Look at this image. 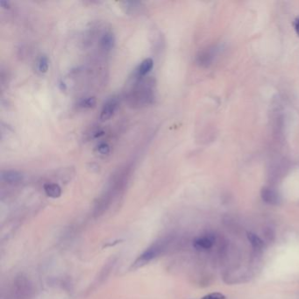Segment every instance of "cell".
I'll list each match as a JSON object with an SVG mask.
<instances>
[{"label":"cell","mask_w":299,"mask_h":299,"mask_svg":"<svg viewBox=\"0 0 299 299\" xmlns=\"http://www.w3.org/2000/svg\"><path fill=\"white\" fill-rule=\"evenodd\" d=\"M165 243L166 242H165L164 240H161V241H157V242L153 243L152 246H150L137 259V261L135 262V265L140 267V266L147 264V263L151 262L153 259L156 258L158 255H160L161 254V252L164 250Z\"/></svg>","instance_id":"6da1fadb"},{"label":"cell","mask_w":299,"mask_h":299,"mask_svg":"<svg viewBox=\"0 0 299 299\" xmlns=\"http://www.w3.org/2000/svg\"><path fill=\"white\" fill-rule=\"evenodd\" d=\"M216 53L217 49L215 47L203 50L197 56V64L201 67H208L213 63Z\"/></svg>","instance_id":"7a4b0ae2"},{"label":"cell","mask_w":299,"mask_h":299,"mask_svg":"<svg viewBox=\"0 0 299 299\" xmlns=\"http://www.w3.org/2000/svg\"><path fill=\"white\" fill-rule=\"evenodd\" d=\"M118 105H119V101H118L117 97H112L109 98L108 100L105 102V105L102 108L101 113H100V120L102 121L108 120L114 114V112H115L117 107H118Z\"/></svg>","instance_id":"3957f363"},{"label":"cell","mask_w":299,"mask_h":299,"mask_svg":"<svg viewBox=\"0 0 299 299\" xmlns=\"http://www.w3.org/2000/svg\"><path fill=\"white\" fill-rule=\"evenodd\" d=\"M214 241L215 238L213 235L206 234L195 239L193 246L198 250H207L213 247Z\"/></svg>","instance_id":"277c9868"},{"label":"cell","mask_w":299,"mask_h":299,"mask_svg":"<svg viewBox=\"0 0 299 299\" xmlns=\"http://www.w3.org/2000/svg\"><path fill=\"white\" fill-rule=\"evenodd\" d=\"M23 178L22 174L16 170H4L1 172V179L8 184H18L22 182Z\"/></svg>","instance_id":"5b68a950"},{"label":"cell","mask_w":299,"mask_h":299,"mask_svg":"<svg viewBox=\"0 0 299 299\" xmlns=\"http://www.w3.org/2000/svg\"><path fill=\"white\" fill-rule=\"evenodd\" d=\"M262 200L269 205H277L280 199L277 191L269 187L263 188L261 192Z\"/></svg>","instance_id":"8992f818"},{"label":"cell","mask_w":299,"mask_h":299,"mask_svg":"<svg viewBox=\"0 0 299 299\" xmlns=\"http://www.w3.org/2000/svg\"><path fill=\"white\" fill-rule=\"evenodd\" d=\"M153 61L151 58H147L137 68V70H136V76L138 78H142L143 76H145L147 74L150 73V71L153 69Z\"/></svg>","instance_id":"52a82bcc"},{"label":"cell","mask_w":299,"mask_h":299,"mask_svg":"<svg viewBox=\"0 0 299 299\" xmlns=\"http://www.w3.org/2000/svg\"><path fill=\"white\" fill-rule=\"evenodd\" d=\"M44 191L49 198H58L62 195V189L60 186L55 183H48L44 184Z\"/></svg>","instance_id":"ba28073f"},{"label":"cell","mask_w":299,"mask_h":299,"mask_svg":"<svg viewBox=\"0 0 299 299\" xmlns=\"http://www.w3.org/2000/svg\"><path fill=\"white\" fill-rule=\"evenodd\" d=\"M114 41H115V39H114L113 34H111V33H106L101 38L100 46H101L102 49L105 50V51H109L113 48Z\"/></svg>","instance_id":"9c48e42d"},{"label":"cell","mask_w":299,"mask_h":299,"mask_svg":"<svg viewBox=\"0 0 299 299\" xmlns=\"http://www.w3.org/2000/svg\"><path fill=\"white\" fill-rule=\"evenodd\" d=\"M247 239L249 240L251 245L256 248V249H262L264 247V242L259 236L254 234L253 232H248L247 233Z\"/></svg>","instance_id":"30bf717a"},{"label":"cell","mask_w":299,"mask_h":299,"mask_svg":"<svg viewBox=\"0 0 299 299\" xmlns=\"http://www.w3.org/2000/svg\"><path fill=\"white\" fill-rule=\"evenodd\" d=\"M37 70L40 73H46L49 71V59L47 56H41L37 62Z\"/></svg>","instance_id":"8fae6325"},{"label":"cell","mask_w":299,"mask_h":299,"mask_svg":"<svg viewBox=\"0 0 299 299\" xmlns=\"http://www.w3.org/2000/svg\"><path fill=\"white\" fill-rule=\"evenodd\" d=\"M96 104H97V100L95 97H85V98H82V100L79 102V107L84 109L93 108Z\"/></svg>","instance_id":"7c38bea8"},{"label":"cell","mask_w":299,"mask_h":299,"mask_svg":"<svg viewBox=\"0 0 299 299\" xmlns=\"http://www.w3.org/2000/svg\"><path fill=\"white\" fill-rule=\"evenodd\" d=\"M97 152L99 153H101L103 155H106L110 153V146H109L107 143H100L98 146L97 147Z\"/></svg>","instance_id":"4fadbf2b"},{"label":"cell","mask_w":299,"mask_h":299,"mask_svg":"<svg viewBox=\"0 0 299 299\" xmlns=\"http://www.w3.org/2000/svg\"><path fill=\"white\" fill-rule=\"evenodd\" d=\"M201 299H225V297L223 294H221V293L216 292V293H212V294H209V295L205 296Z\"/></svg>","instance_id":"5bb4252c"},{"label":"cell","mask_w":299,"mask_h":299,"mask_svg":"<svg viewBox=\"0 0 299 299\" xmlns=\"http://www.w3.org/2000/svg\"><path fill=\"white\" fill-rule=\"evenodd\" d=\"M0 4H1V6H2V7H9V2H7V1H4V0H1V1H0Z\"/></svg>","instance_id":"9a60e30c"},{"label":"cell","mask_w":299,"mask_h":299,"mask_svg":"<svg viewBox=\"0 0 299 299\" xmlns=\"http://www.w3.org/2000/svg\"><path fill=\"white\" fill-rule=\"evenodd\" d=\"M295 30L297 32V34H299V17L298 19H296L295 21Z\"/></svg>","instance_id":"2e32d148"}]
</instances>
